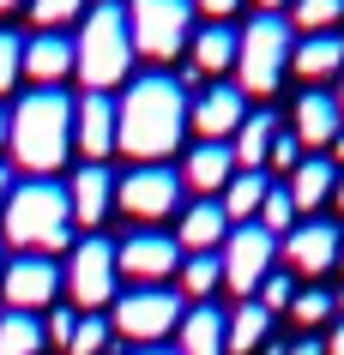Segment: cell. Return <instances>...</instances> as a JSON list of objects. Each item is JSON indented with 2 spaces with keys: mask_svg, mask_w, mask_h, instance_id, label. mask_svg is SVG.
Listing matches in <instances>:
<instances>
[{
  "mask_svg": "<svg viewBox=\"0 0 344 355\" xmlns=\"http://www.w3.org/2000/svg\"><path fill=\"white\" fill-rule=\"evenodd\" d=\"M181 127H188V91L170 73H145L115 103V150H127L133 163H163L181 145Z\"/></svg>",
  "mask_w": 344,
  "mask_h": 355,
  "instance_id": "1",
  "label": "cell"
},
{
  "mask_svg": "<svg viewBox=\"0 0 344 355\" xmlns=\"http://www.w3.org/2000/svg\"><path fill=\"white\" fill-rule=\"evenodd\" d=\"M6 145H13V163L24 175H55L67 163V150H73V103L60 91H31L13 109V132H6Z\"/></svg>",
  "mask_w": 344,
  "mask_h": 355,
  "instance_id": "2",
  "label": "cell"
},
{
  "mask_svg": "<svg viewBox=\"0 0 344 355\" xmlns=\"http://www.w3.org/2000/svg\"><path fill=\"white\" fill-rule=\"evenodd\" d=\"M0 223H6V241L24 247V253H60V247L73 241V205H67V187L60 181H19L6 211H0Z\"/></svg>",
  "mask_w": 344,
  "mask_h": 355,
  "instance_id": "3",
  "label": "cell"
},
{
  "mask_svg": "<svg viewBox=\"0 0 344 355\" xmlns=\"http://www.w3.org/2000/svg\"><path fill=\"white\" fill-rule=\"evenodd\" d=\"M127 67H133L127 6L103 0L91 19L79 24V37H73V73L85 78V91H103V96H109V85H121V78H127Z\"/></svg>",
  "mask_w": 344,
  "mask_h": 355,
  "instance_id": "4",
  "label": "cell"
},
{
  "mask_svg": "<svg viewBox=\"0 0 344 355\" xmlns=\"http://www.w3.org/2000/svg\"><path fill=\"white\" fill-rule=\"evenodd\" d=\"M290 49H296L290 19H284V12H260V19L242 31V49H236V78H242V96L278 91V78H284V67H290Z\"/></svg>",
  "mask_w": 344,
  "mask_h": 355,
  "instance_id": "5",
  "label": "cell"
},
{
  "mask_svg": "<svg viewBox=\"0 0 344 355\" xmlns=\"http://www.w3.org/2000/svg\"><path fill=\"white\" fill-rule=\"evenodd\" d=\"M127 37L133 55L175 60L193 42V0H127Z\"/></svg>",
  "mask_w": 344,
  "mask_h": 355,
  "instance_id": "6",
  "label": "cell"
},
{
  "mask_svg": "<svg viewBox=\"0 0 344 355\" xmlns=\"http://www.w3.org/2000/svg\"><path fill=\"white\" fill-rule=\"evenodd\" d=\"M181 295L175 289H127V295H115V319L109 331H121L133 349H157V337H170L181 325Z\"/></svg>",
  "mask_w": 344,
  "mask_h": 355,
  "instance_id": "7",
  "label": "cell"
},
{
  "mask_svg": "<svg viewBox=\"0 0 344 355\" xmlns=\"http://www.w3.org/2000/svg\"><path fill=\"white\" fill-rule=\"evenodd\" d=\"M115 205L127 211L133 223H163V217H175V211H181V168L133 163L115 181Z\"/></svg>",
  "mask_w": 344,
  "mask_h": 355,
  "instance_id": "8",
  "label": "cell"
},
{
  "mask_svg": "<svg viewBox=\"0 0 344 355\" xmlns=\"http://www.w3.org/2000/svg\"><path fill=\"white\" fill-rule=\"evenodd\" d=\"M60 283H67V295H73V307H85V313H97V307H109L115 301V247L103 241V235H91V241L73 247V259H67V271H60Z\"/></svg>",
  "mask_w": 344,
  "mask_h": 355,
  "instance_id": "9",
  "label": "cell"
},
{
  "mask_svg": "<svg viewBox=\"0 0 344 355\" xmlns=\"http://www.w3.org/2000/svg\"><path fill=\"white\" fill-rule=\"evenodd\" d=\"M181 271V247L175 235H157V229H133L127 241L115 247V277H127L133 289H163V277Z\"/></svg>",
  "mask_w": 344,
  "mask_h": 355,
  "instance_id": "10",
  "label": "cell"
},
{
  "mask_svg": "<svg viewBox=\"0 0 344 355\" xmlns=\"http://www.w3.org/2000/svg\"><path fill=\"white\" fill-rule=\"evenodd\" d=\"M272 253H278V241H272L260 223H236V229H229V241H224V253H218V259H224V283L242 301H254V295H260V283L272 277Z\"/></svg>",
  "mask_w": 344,
  "mask_h": 355,
  "instance_id": "11",
  "label": "cell"
},
{
  "mask_svg": "<svg viewBox=\"0 0 344 355\" xmlns=\"http://www.w3.org/2000/svg\"><path fill=\"white\" fill-rule=\"evenodd\" d=\"M0 295H6V313H37V307H49V301L60 295V271H55V259L24 253V259L0 265Z\"/></svg>",
  "mask_w": 344,
  "mask_h": 355,
  "instance_id": "12",
  "label": "cell"
},
{
  "mask_svg": "<svg viewBox=\"0 0 344 355\" xmlns=\"http://www.w3.org/2000/svg\"><path fill=\"white\" fill-rule=\"evenodd\" d=\"M188 121L199 132V145H229V132L248 121V96H242V85H206L188 103Z\"/></svg>",
  "mask_w": 344,
  "mask_h": 355,
  "instance_id": "13",
  "label": "cell"
},
{
  "mask_svg": "<svg viewBox=\"0 0 344 355\" xmlns=\"http://www.w3.org/2000/svg\"><path fill=\"white\" fill-rule=\"evenodd\" d=\"M338 241H344V229H332V223H296L284 235V259H290V271L320 277V271L338 265Z\"/></svg>",
  "mask_w": 344,
  "mask_h": 355,
  "instance_id": "14",
  "label": "cell"
},
{
  "mask_svg": "<svg viewBox=\"0 0 344 355\" xmlns=\"http://www.w3.org/2000/svg\"><path fill=\"white\" fill-rule=\"evenodd\" d=\"M73 145L85 150V163H103L115 150V103L103 91H85L73 103Z\"/></svg>",
  "mask_w": 344,
  "mask_h": 355,
  "instance_id": "15",
  "label": "cell"
},
{
  "mask_svg": "<svg viewBox=\"0 0 344 355\" xmlns=\"http://www.w3.org/2000/svg\"><path fill=\"white\" fill-rule=\"evenodd\" d=\"M67 205H73V223L97 229L103 217H109V205H115V175L103 163H85L73 181H67Z\"/></svg>",
  "mask_w": 344,
  "mask_h": 355,
  "instance_id": "16",
  "label": "cell"
},
{
  "mask_svg": "<svg viewBox=\"0 0 344 355\" xmlns=\"http://www.w3.org/2000/svg\"><path fill=\"white\" fill-rule=\"evenodd\" d=\"M224 337H229V313L211 307V301H199L175 325V355H224Z\"/></svg>",
  "mask_w": 344,
  "mask_h": 355,
  "instance_id": "17",
  "label": "cell"
},
{
  "mask_svg": "<svg viewBox=\"0 0 344 355\" xmlns=\"http://www.w3.org/2000/svg\"><path fill=\"white\" fill-rule=\"evenodd\" d=\"M229 217L218 199H199V205L181 211V229H175V247H188V253H211V247H224L229 241Z\"/></svg>",
  "mask_w": 344,
  "mask_h": 355,
  "instance_id": "18",
  "label": "cell"
},
{
  "mask_svg": "<svg viewBox=\"0 0 344 355\" xmlns=\"http://www.w3.org/2000/svg\"><path fill=\"white\" fill-rule=\"evenodd\" d=\"M344 132V114H338V96L332 91H302L296 96V139L302 145H332Z\"/></svg>",
  "mask_w": 344,
  "mask_h": 355,
  "instance_id": "19",
  "label": "cell"
},
{
  "mask_svg": "<svg viewBox=\"0 0 344 355\" xmlns=\"http://www.w3.org/2000/svg\"><path fill=\"white\" fill-rule=\"evenodd\" d=\"M24 73L37 78L42 91H55L60 78L73 73V37H55V31L31 37V42H24Z\"/></svg>",
  "mask_w": 344,
  "mask_h": 355,
  "instance_id": "20",
  "label": "cell"
},
{
  "mask_svg": "<svg viewBox=\"0 0 344 355\" xmlns=\"http://www.w3.org/2000/svg\"><path fill=\"white\" fill-rule=\"evenodd\" d=\"M236 181V150L229 145H193L188 150V163H181V187L193 193H218Z\"/></svg>",
  "mask_w": 344,
  "mask_h": 355,
  "instance_id": "21",
  "label": "cell"
},
{
  "mask_svg": "<svg viewBox=\"0 0 344 355\" xmlns=\"http://www.w3.org/2000/svg\"><path fill=\"white\" fill-rule=\"evenodd\" d=\"M290 67H296L308 85H320V78H338V73H344V37H338V31L302 37L296 49H290Z\"/></svg>",
  "mask_w": 344,
  "mask_h": 355,
  "instance_id": "22",
  "label": "cell"
},
{
  "mask_svg": "<svg viewBox=\"0 0 344 355\" xmlns=\"http://www.w3.org/2000/svg\"><path fill=\"white\" fill-rule=\"evenodd\" d=\"M236 49H242V31H229V24H206V31H193V73L211 78L224 73V67H236Z\"/></svg>",
  "mask_w": 344,
  "mask_h": 355,
  "instance_id": "23",
  "label": "cell"
},
{
  "mask_svg": "<svg viewBox=\"0 0 344 355\" xmlns=\"http://www.w3.org/2000/svg\"><path fill=\"white\" fill-rule=\"evenodd\" d=\"M266 193H272V181H266V168H236V181L224 187V217L229 223H254L260 217V205H266Z\"/></svg>",
  "mask_w": 344,
  "mask_h": 355,
  "instance_id": "24",
  "label": "cell"
},
{
  "mask_svg": "<svg viewBox=\"0 0 344 355\" xmlns=\"http://www.w3.org/2000/svg\"><path fill=\"white\" fill-rule=\"evenodd\" d=\"M332 187H338V168L326 163V157H308V163H296V175H290V205L296 211H314L332 199Z\"/></svg>",
  "mask_w": 344,
  "mask_h": 355,
  "instance_id": "25",
  "label": "cell"
},
{
  "mask_svg": "<svg viewBox=\"0 0 344 355\" xmlns=\"http://www.w3.org/2000/svg\"><path fill=\"white\" fill-rule=\"evenodd\" d=\"M272 139H278V114H248L242 127H236V139H229V150H236V168H266L272 157Z\"/></svg>",
  "mask_w": 344,
  "mask_h": 355,
  "instance_id": "26",
  "label": "cell"
},
{
  "mask_svg": "<svg viewBox=\"0 0 344 355\" xmlns=\"http://www.w3.org/2000/svg\"><path fill=\"white\" fill-rule=\"evenodd\" d=\"M272 331V313L260 307V301H242L236 313H229V337H224V355H248L260 337Z\"/></svg>",
  "mask_w": 344,
  "mask_h": 355,
  "instance_id": "27",
  "label": "cell"
},
{
  "mask_svg": "<svg viewBox=\"0 0 344 355\" xmlns=\"http://www.w3.org/2000/svg\"><path fill=\"white\" fill-rule=\"evenodd\" d=\"M175 283H181V295L199 307V301H206L211 289L224 283V259H218V253H188V265L175 271Z\"/></svg>",
  "mask_w": 344,
  "mask_h": 355,
  "instance_id": "28",
  "label": "cell"
},
{
  "mask_svg": "<svg viewBox=\"0 0 344 355\" xmlns=\"http://www.w3.org/2000/svg\"><path fill=\"white\" fill-rule=\"evenodd\" d=\"M0 355H42V319L37 313H0Z\"/></svg>",
  "mask_w": 344,
  "mask_h": 355,
  "instance_id": "29",
  "label": "cell"
},
{
  "mask_svg": "<svg viewBox=\"0 0 344 355\" xmlns=\"http://www.w3.org/2000/svg\"><path fill=\"white\" fill-rule=\"evenodd\" d=\"M338 19H344V0H296L290 6V31H308V37L338 31Z\"/></svg>",
  "mask_w": 344,
  "mask_h": 355,
  "instance_id": "30",
  "label": "cell"
},
{
  "mask_svg": "<svg viewBox=\"0 0 344 355\" xmlns=\"http://www.w3.org/2000/svg\"><path fill=\"white\" fill-rule=\"evenodd\" d=\"M254 223L266 229L272 241H278V235H290V229H296V205H290V193H284V187H272V193H266V205H260V217H254Z\"/></svg>",
  "mask_w": 344,
  "mask_h": 355,
  "instance_id": "31",
  "label": "cell"
},
{
  "mask_svg": "<svg viewBox=\"0 0 344 355\" xmlns=\"http://www.w3.org/2000/svg\"><path fill=\"white\" fill-rule=\"evenodd\" d=\"M24 6H31L37 31H60V24H73L85 12V0H24Z\"/></svg>",
  "mask_w": 344,
  "mask_h": 355,
  "instance_id": "32",
  "label": "cell"
},
{
  "mask_svg": "<svg viewBox=\"0 0 344 355\" xmlns=\"http://www.w3.org/2000/svg\"><path fill=\"white\" fill-rule=\"evenodd\" d=\"M73 355H103L109 349V319H97V313H85L73 325V343H67Z\"/></svg>",
  "mask_w": 344,
  "mask_h": 355,
  "instance_id": "33",
  "label": "cell"
},
{
  "mask_svg": "<svg viewBox=\"0 0 344 355\" xmlns=\"http://www.w3.org/2000/svg\"><path fill=\"white\" fill-rule=\"evenodd\" d=\"M290 319H296V325H326V319H332V295H326V289H296Z\"/></svg>",
  "mask_w": 344,
  "mask_h": 355,
  "instance_id": "34",
  "label": "cell"
},
{
  "mask_svg": "<svg viewBox=\"0 0 344 355\" xmlns=\"http://www.w3.org/2000/svg\"><path fill=\"white\" fill-rule=\"evenodd\" d=\"M24 73V37H13V31H0V91H13Z\"/></svg>",
  "mask_w": 344,
  "mask_h": 355,
  "instance_id": "35",
  "label": "cell"
},
{
  "mask_svg": "<svg viewBox=\"0 0 344 355\" xmlns=\"http://www.w3.org/2000/svg\"><path fill=\"white\" fill-rule=\"evenodd\" d=\"M254 301H260L266 313H278V307H290V301H296V283H290L284 271H272V277L260 283V295H254Z\"/></svg>",
  "mask_w": 344,
  "mask_h": 355,
  "instance_id": "36",
  "label": "cell"
},
{
  "mask_svg": "<svg viewBox=\"0 0 344 355\" xmlns=\"http://www.w3.org/2000/svg\"><path fill=\"white\" fill-rule=\"evenodd\" d=\"M272 168H278V175H296V163H302V139H296V132H278V139H272V157H266Z\"/></svg>",
  "mask_w": 344,
  "mask_h": 355,
  "instance_id": "37",
  "label": "cell"
},
{
  "mask_svg": "<svg viewBox=\"0 0 344 355\" xmlns=\"http://www.w3.org/2000/svg\"><path fill=\"white\" fill-rule=\"evenodd\" d=\"M73 325H79L73 307H55V313H49V325H42V343H60V349H67V343H73Z\"/></svg>",
  "mask_w": 344,
  "mask_h": 355,
  "instance_id": "38",
  "label": "cell"
},
{
  "mask_svg": "<svg viewBox=\"0 0 344 355\" xmlns=\"http://www.w3.org/2000/svg\"><path fill=\"white\" fill-rule=\"evenodd\" d=\"M236 6H242V0H193V12H206L211 24H224L229 12H236Z\"/></svg>",
  "mask_w": 344,
  "mask_h": 355,
  "instance_id": "39",
  "label": "cell"
},
{
  "mask_svg": "<svg viewBox=\"0 0 344 355\" xmlns=\"http://www.w3.org/2000/svg\"><path fill=\"white\" fill-rule=\"evenodd\" d=\"M284 355H326V343H314V337H296Z\"/></svg>",
  "mask_w": 344,
  "mask_h": 355,
  "instance_id": "40",
  "label": "cell"
},
{
  "mask_svg": "<svg viewBox=\"0 0 344 355\" xmlns=\"http://www.w3.org/2000/svg\"><path fill=\"white\" fill-rule=\"evenodd\" d=\"M326 355H344V319L332 325V337H326Z\"/></svg>",
  "mask_w": 344,
  "mask_h": 355,
  "instance_id": "41",
  "label": "cell"
},
{
  "mask_svg": "<svg viewBox=\"0 0 344 355\" xmlns=\"http://www.w3.org/2000/svg\"><path fill=\"white\" fill-rule=\"evenodd\" d=\"M6 199H13V168L0 163V211H6Z\"/></svg>",
  "mask_w": 344,
  "mask_h": 355,
  "instance_id": "42",
  "label": "cell"
},
{
  "mask_svg": "<svg viewBox=\"0 0 344 355\" xmlns=\"http://www.w3.org/2000/svg\"><path fill=\"white\" fill-rule=\"evenodd\" d=\"M6 132H13V114L0 109V145H6Z\"/></svg>",
  "mask_w": 344,
  "mask_h": 355,
  "instance_id": "43",
  "label": "cell"
},
{
  "mask_svg": "<svg viewBox=\"0 0 344 355\" xmlns=\"http://www.w3.org/2000/svg\"><path fill=\"white\" fill-rule=\"evenodd\" d=\"M332 157H338V163H344V132H338V139H332Z\"/></svg>",
  "mask_w": 344,
  "mask_h": 355,
  "instance_id": "44",
  "label": "cell"
},
{
  "mask_svg": "<svg viewBox=\"0 0 344 355\" xmlns=\"http://www.w3.org/2000/svg\"><path fill=\"white\" fill-rule=\"evenodd\" d=\"M332 96H338V114H344V73H338V91H332Z\"/></svg>",
  "mask_w": 344,
  "mask_h": 355,
  "instance_id": "45",
  "label": "cell"
},
{
  "mask_svg": "<svg viewBox=\"0 0 344 355\" xmlns=\"http://www.w3.org/2000/svg\"><path fill=\"white\" fill-rule=\"evenodd\" d=\"M332 199H338V205H344V175H338V187H332Z\"/></svg>",
  "mask_w": 344,
  "mask_h": 355,
  "instance_id": "46",
  "label": "cell"
},
{
  "mask_svg": "<svg viewBox=\"0 0 344 355\" xmlns=\"http://www.w3.org/2000/svg\"><path fill=\"white\" fill-rule=\"evenodd\" d=\"M133 355H175V349H133Z\"/></svg>",
  "mask_w": 344,
  "mask_h": 355,
  "instance_id": "47",
  "label": "cell"
},
{
  "mask_svg": "<svg viewBox=\"0 0 344 355\" xmlns=\"http://www.w3.org/2000/svg\"><path fill=\"white\" fill-rule=\"evenodd\" d=\"M13 6H24V0H0V12H13Z\"/></svg>",
  "mask_w": 344,
  "mask_h": 355,
  "instance_id": "48",
  "label": "cell"
},
{
  "mask_svg": "<svg viewBox=\"0 0 344 355\" xmlns=\"http://www.w3.org/2000/svg\"><path fill=\"white\" fill-rule=\"evenodd\" d=\"M260 6H266V12H278V6H284V0H260Z\"/></svg>",
  "mask_w": 344,
  "mask_h": 355,
  "instance_id": "49",
  "label": "cell"
},
{
  "mask_svg": "<svg viewBox=\"0 0 344 355\" xmlns=\"http://www.w3.org/2000/svg\"><path fill=\"white\" fill-rule=\"evenodd\" d=\"M332 307H344V289H338V301H332Z\"/></svg>",
  "mask_w": 344,
  "mask_h": 355,
  "instance_id": "50",
  "label": "cell"
},
{
  "mask_svg": "<svg viewBox=\"0 0 344 355\" xmlns=\"http://www.w3.org/2000/svg\"><path fill=\"white\" fill-rule=\"evenodd\" d=\"M338 265H344V241H338Z\"/></svg>",
  "mask_w": 344,
  "mask_h": 355,
  "instance_id": "51",
  "label": "cell"
}]
</instances>
